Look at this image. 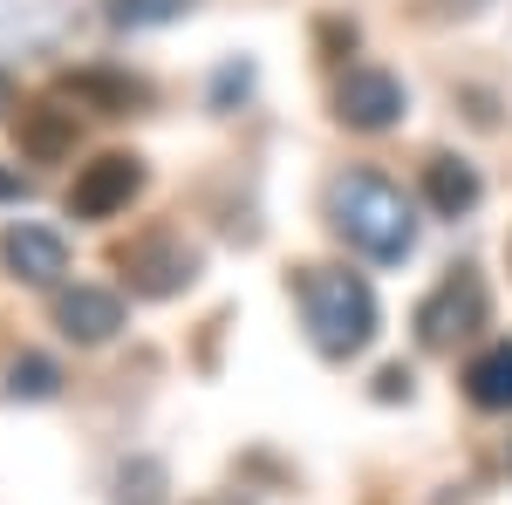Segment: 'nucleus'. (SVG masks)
Returning a JSON list of instances; mask_svg holds the SVG:
<instances>
[{
	"label": "nucleus",
	"instance_id": "nucleus-20",
	"mask_svg": "<svg viewBox=\"0 0 512 505\" xmlns=\"http://www.w3.org/2000/svg\"><path fill=\"white\" fill-rule=\"evenodd\" d=\"M7 110H14V82L0 76V117H7Z\"/></svg>",
	"mask_w": 512,
	"mask_h": 505
},
{
	"label": "nucleus",
	"instance_id": "nucleus-19",
	"mask_svg": "<svg viewBox=\"0 0 512 505\" xmlns=\"http://www.w3.org/2000/svg\"><path fill=\"white\" fill-rule=\"evenodd\" d=\"M0 198H28V178L21 171H0Z\"/></svg>",
	"mask_w": 512,
	"mask_h": 505
},
{
	"label": "nucleus",
	"instance_id": "nucleus-21",
	"mask_svg": "<svg viewBox=\"0 0 512 505\" xmlns=\"http://www.w3.org/2000/svg\"><path fill=\"white\" fill-rule=\"evenodd\" d=\"M451 7H458V14H472V7H485V0H451Z\"/></svg>",
	"mask_w": 512,
	"mask_h": 505
},
{
	"label": "nucleus",
	"instance_id": "nucleus-10",
	"mask_svg": "<svg viewBox=\"0 0 512 505\" xmlns=\"http://www.w3.org/2000/svg\"><path fill=\"white\" fill-rule=\"evenodd\" d=\"M478 192H485V185H478V171L465 157H431V164H424V198H431L437 219H465L478 205Z\"/></svg>",
	"mask_w": 512,
	"mask_h": 505
},
{
	"label": "nucleus",
	"instance_id": "nucleus-3",
	"mask_svg": "<svg viewBox=\"0 0 512 505\" xmlns=\"http://www.w3.org/2000/svg\"><path fill=\"white\" fill-rule=\"evenodd\" d=\"M478 328H485V280L472 267L444 273L431 294H424V308H417V342L424 349H458Z\"/></svg>",
	"mask_w": 512,
	"mask_h": 505
},
{
	"label": "nucleus",
	"instance_id": "nucleus-9",
	"mask_svg": "<svg viewBox=\"0 0 512 505\" xmlns=\"http://www.w3.org/2000/svg\"><path fill=\"white\" fill-rule=\"evenodd\" d=\"M62 96L82 103V110H96V117H130L151 89L137 76H117V69H69V76H62Z\"/></svg>",
	"mask_w": 512,
	"mask_h": 505
},
{
	"label": "nucleus",
	"instance_id": "nucleus-1",
	"mask_svg": "<svg viewBox=\"0 0 512 505\" xmlns=\"http://www.w3.org/2000/svg\"><path fill=\"white\" fill-rule=\"evenodd\" d=\"M328 226L349 239L355 253H369L376 267L410 260L417 246V219H410V198L396 192L383 171H349L328 185Z\"/></svg>",
	"mask_w": 512,
	"mask_h": 505
},
{
	"label": "nucleus",
	"instance_id": "nucleus-16",
	"mask_svg": "<svg viewBox=\"0 0 512 505\" xmlns=\"http://www.w3.org/2000/svg\"><path fill=\"white\" fill-rule=\"evenodd\" d=\"M246 89H253V69H246V62H226V69H219V82H212V103L226 110L233 96H246Z\"/></svg>",
	"mask_w": 512,
	"mask_h": 505
},
{
	"label": "nucleus",
	"instance_id": "nucleus-2",
	"mask_svg": "<svg viewBox=\"0 0 512 505\" xmlns=\"http://www.w3.org/2000/svg\"><path fill=\"white\" fill-rule=\"evenodd\" d=\"M301 294V321H308V342H315L328 362H349L376 342V294L369 280L349 267H308L294 280Z\"/></svg>",
	"mask_w": 512,
	"mask_h": 505
},
{
	"label": "nucleus",
	"instance_id": "nucleus-15",
	"mask_svg": "<svg viewBox=\"0 0 512 505\" xmlns=\"http://www.w3.org/2000/svg\"><path fill=\"white\" fill-rule=\"evenodd\" d=\"M117 505H164V465L158 458H130L117 471Z\"/></svg>",
	"mask_w": 512,
	"mask_h": 505
},
{
	"label": "nucleus",
	"instance_id": "nucleus-4",
	"mask_svg": "<svg viewBox=\"0 0 512 505\" xmlns=\"http://www.w3.org/2000/svg\"><path fill=\"white\" fill-rule=\"evenodd\" d=\"M117 267H123V280H130L137 294L164 301V294H185V287H192L198 253L185 246V239H171V233H144V239H130V246L117 253Z\"/></svg>",
	"mask_w": 512,
	"mask_h": 505
},
{
	"label": "nucleus",
	"instance_id": "nucleus-5",
	"mask_svg": "<svg viewBox=\"0 0 512 505\" xmlns=\"http://www.w3.org/2000/svg\"><path fill=\"white\" fill-rule=\"evenodd\" d=\"M144 192V171H137V157H96V164H82L76 185H69V212L76 219H110V212H123L130 198Z\"/></svg>",
	"mask_w": 512,
	"mask_h": 505
},
{
	"label": "nucleus",
	"instance_id": "nucleus-14",
	"mask_svg": "<svg viewBox=\"0 0 512 505\" xmlns=\"http://www.w3.org/2000/svg\"><path fill=\"white\" fill-rule=\"evenodd\" d=\"M192 0H103V14H110V28H164V21H178Z\"/></svg>",
	"mask_w": 512,
	"mask_h": 505
},
{
	"label": "nucleus",
	"instance_id": "nucleus-7",
	"mask_svg": "<svg viewBox=\"0 0 512 505\" xmlns=\"http://www.w3.org/2000/svg\"><path fill=\"white\" fill-rule=\"evenodd\" d=\"M0 267L14 273V280H28V287H55L69 273V246L48 226H7L0 233Z\"/></svg>",
	"mask_w": 512,
	"mask_h": 505
},
{
	"label": "nucleus",
	"instance_id": "nucleus-13",
	"mask_svg": "<svg viewBox=\"0 0 512 505\" xmlns=\"http://www.w3.org/2000/svg\"><path fill=\"white\" fill-rule=\"evenodd\" d=\"M62 389V369L48 362V355H14L7 362V396H21V403H48Z\"/></svg>",
	"mask_w": 512,
	"mask_h": 505
},
{
	"label": "nucleus",
	"instance_id": "nucleus-11",
	"mask_svg": "<svg viewBox=\"0 0 512 505\" xmlns=\"http://www.w3.org/2000/svg\"><path fill=\"white\" fill-rule=\"evenodd\" d=\"M21 151L35 157V164L69 157L76 151V110H62V103H28V110H21Z\"/></svg>",
	"mask_w": 512,
	"mask_h": 505
},
{
	"label": "nucleus",
	"instance_id": "nucleus-12",
	"mask_svg": "<svg viewBox=\"0 0 512 505\" xmlns=\"http://www.w3.org/2000/svg\"><path fill=\"white\" fill-rule=\"evenodd\" d=\"M465 396H472L478 410H512V342H492L485 355H472Z\"/></svg>",
	"mask_w": 512,
	"mask_h": 505
},
{
	"label": "nucleus",
	"instance_id": "nucleus-6",
	"mask_svg": "<svg viewBox=\"0 0 512 505\" xmlns=\"http://www.w3.org/2000/svg\"><path fill=\"white\" fill-rule=\"evenodd\" d=\"M335 117L349 130H390L403 117V82L390 69H349L342 89H335Z\"/></svg>",
	"mask_w": 512,
	"mask_h": 505
},
{
	"label": "nucleus",
	"instance_id": "nucleus-17",
	"mask_svg": "<svg viewBox=\"0 0 512 505\" xmlns=\"http://www.w3.org/2000/svg\"><path fill=\"white\" fill-rule=\"evenodd\" d=\"M376 396H383V403H396V396H410V369H403V362H390V369L376 376Z\"/></svg>",
	"mask_w": 512,
	"mask_h": 505
},
{
	"label": "nucleus",
	"instance_id": "nucleus-8",
	"mask_svg": "<svg viewBox=\"0 0 512 505\" xmlns=\"http://www.w3.org/2000/svg\"><path fill=\"white\" fill-rule=\"evenodd\" d=\"M55 328L82 349H96L123 328V301L110 287H69V294H55Z\"/></svg>",
	"mask_w": 512,
	"mask_h": 505
},
{
	"label": "nucleus",
	"instance_id": "nucleus-18",
	"mask_svg": "<svg viewBox=\"0 0 512 505\" xmlns=\"http://www.w3.org/2000/svg\"><path fill=\"white\" fill-rule=\"evenodd\" d=\"M321 41H328V48H355V28H342V21H328V28H321Z\"/></svg>",
	"mask_w": 512,
	"mask_h": 505
}]
</instances>
